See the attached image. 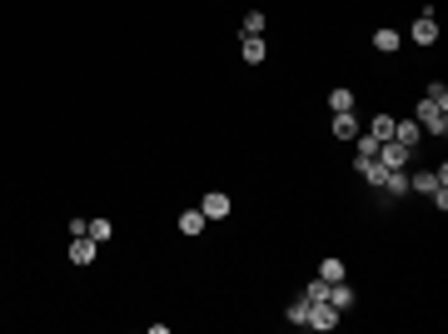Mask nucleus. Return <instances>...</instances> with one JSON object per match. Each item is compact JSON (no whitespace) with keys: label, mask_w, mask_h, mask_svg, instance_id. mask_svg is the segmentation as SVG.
<instances>
[{"label":"nucleus","mask_w":448,"mask_h":334,"mask_svg":"<svg viewBox=\"0 0 448 334\" xmlns=\"http://www.w3.org/2000/svg\"><path fill=\"white\" fill-rule=\"evenodd\" d=\"M414 120H418V130H423V135H448V110H443V105H434L429 95L418 100V110H414Z\"/></svg>","instance_id":"f257e3e1"},{"label":"nucleus","mask_w":448,"mask_h":334,"mask_svg":"<svg viewBox=\"0 0 448 334\" xmlns=\"http://www.w3.org/2000/svg\"><path fill=\"white\" fill-rule=\"evenodd\" d=\"M374 160L383 165V170H409V160H414V150H409V145H398V140H383Z\"/></svg>","instance_id":"f03ea898"},{"label":"nucleus","mask_w":448,"mask_h":334,"mask_svg":"<svg viewBox=\"0 0 448 334\" xmlns=\"http://www.w3.org/2000/svg\"><path fill=\"white\" fill-rule=\"evenodd\" d=\"M339 315H344V309H334L329 300H319V304H309L304 329H319V334H324V329H334V324H339Z\"/></svg>","instance_id":"7ed1b4c3"},{"label":"nucleus","mask_w":448,"mask_h":334,"mask_svg":"<svg viewBox=\"0 0 448 334\" xmlns=\"http://www.w3.org/2000/svg\"><path fill=\"white\" fill-rule=\"evenodd\" d=\"M409 35H414V45H438V15H434V10H423V15L414 20V30H409Z\"/></svg>","instance_id":"20e7f679"},{"label":"nucleus","mask_w":448,"mask_h":334,"mask_svg":"<svg viewBox=\"0 0 448 334\" xmlns=\"http://www.w3.org/2000/svg\"><path fill=\"white\" fill-rule=\"evenodd\" d=\"M95 249H100V244H95L90 235H70V264H90Z\"/></svg>","instance_id":"39448f33"},{"label":"nucleus","mask_w":448,"mask_h":334,"mask_svg":"<svg viewBox=\"0 0 448 334\" xmlns=\"http://www.w3.org/2000/svg\"><path fill=\"white\" fill-rule=\"evenodd\" d=\"M378 190L389 195V200H403V195H409V170H389V175H383V185H378Z\"/></svg>","instance_id":"423d86ee"},{"label":"nucleus","mask_w":448,"mask_h":334,"mask_svg":"<svg viewBox=\"0 0 448 334\" xmlns=\"http://www.w3.org/2000/svg\"><path fill=\"white\" fill-rule=\"evenodd\" d=\"M200 215H204V220H224V215H229V195H220V190L204 195V200H200Z\"/></svg>","instance_id":"0eeeda50"},{"label":"nucleus","mask_w":448,"mask_h":334,"mask_svg":"<svg viewBox=\"0 0 448 334\" xmlns=\"http://www.w3.org/2000/svg\"><path fill=\"white\" fill-rule=\"evenodd\" d=\"M394 140H398V145H409V150H414V145L423 140V130H418V120H394Z\"/></svg>","instance_id":"6e6552de"},{"label":"nucleus","mask_w":448,"mask_h":334,"mask_svg":"<svg viewBox=\"0 0 448 334\" xmlns=\"http://www.w3.org/2000/svg\"><path fill=\"white\" fill-rule=\"evenodd\" d=\"M359 135V115L344 110V115H334V140H354Z\"/></svg>","instance_id":"1a4fd4ad"},{"label":"nucleus","mask_w":448,"mask_h":334,"mask_svg":"<svg viewBox=\"0 0 448 334\" xmlns=\"http://www.w3.org/2000/svg\"><path fill=\"white\" fill-rule=\"evenodd\" d=\"M239 55L249 60V65H259V60H264V40H259V35H244V40H239Z\"/></svg>","instance_id":"9d476101"},{"label":"nucleus","mask_w":448,"mask_h":334,"mask_svg":"<svg viewBox=\"0 0 448 334\" xmlns=\"http://www.w3.org/2000/svg\"><path fill=\"white\" fill-rule=\"evenodd\" d=\"M329 110H334V115H344V110H354V90H349V85H339V90H329Z\"/></svg>","instance_id":"9b49d317"},{"label":"nucleus","mask_w":448,"mask_h":334,"mask_svg":"<svg viewBox=\"0 0 448 334\" xmlns=\"http://www.w3.org/2000/svg\"><path fill=\"white\" fill-rule=\"evenodd\" d=\"M329 304H334V309H349V304H354V289H349L344 280H334V284H329Z\"/></svg>","instance_id":"f8f14e48"},{"label":"nucleus","mask_w":448,"mask_h":334,"mask_svg":"<svg viewBox=\"0 0 448 334\" xmlns=\"http://www.w3.org/2000/svg\"><path fill=\"white\" fill-rule=\"evenodd\" d=\"M204 225H209V220H204L200 210H184V215H180V235H204Z\"/></svg>","instance_id":"ddd939ff"},{"label":"nucleus","mask_w":448,"mask_h":334,"mask_svg":"<svg viewBox=\"0 0 448 334\" xmlns=\"http://www.w3.org/2000/svg\"><path fill=\"white\" fill-rule=\"evenodd\" d=\"M374 50L394 55V50H398V30H389V25H383V30H374Z\"/></svg>","instance_id":"4468645a"},{"label":"nucleus","mask_w":448,"mask_h":334,"mask_svg":"<svg viewBox=\"0 0 448 334\" xmlns=\"http://www.w3.org/2000/svg\"><path fill=\"white\" fill-rule=\"evenodd\" d=\"M369 135L374 140H394V115H374L369 120Z\"/></svg>","instance_id":"2eb2a0df"},{"label":"nucleus","mask_w":448,"mask_h":334,"mask_svg":"<svg viewBox=\"0 0 448 334\" xmlns=\"http://www.w3.org/2000/svg\"><path fill=\"white\" fill-rule=\"evenodd\" d=\"M354 140H359V160H374V155H378V145H383V140H374L369 130H359ZM359 160H354V165H359Z\"/></svg>","instance_id":"dca6fc26"},{"label":"nucleus","mask_w":448,"mask_h":334,"mask_svg":"<svg viewBox=\"0 0 448 334\" xmlns=\"http://www.w3.org/2000/svg\"><path fill=\"white\" fill-rule=\"evenodd\" d=\"M434 185H438V180H434V170H414V175H409V190H418V195H429Z\"/></svg>","instance_id":"f3484780"},{"label":"nucleus","mask_w":448,"mask_h":334,"mask_svg":"<svg viewBox=\"0 0 448 334\" xmlns=\"http://www.w3.org/2000/svg\"><path fill=\"white\" fill-rule=\"evenodd\" d=\"M85 235L100 244V240H110V235H115V225H110V220H90V225H85Z\"/></svg>","instance_id":"a211bd4d"},{"label":"nucleus","mask_w":448,"mask_h":334,"mask_svg":"<svg viewBox=\"0 0 448 334\" xmlns=\"http://www.w3.org/2000/svg\"><path fill=\"white\" fill-rule=\"evenodd\" d=\"M284 320H289V324H304V320H309V300L299 295V300H294V304L284 309Z\"/></svg>","instance_id":"6ab92c4d"},{"label":"nucleus","mask_w":448,"mask_h":334,"mask_svg":"<svg viewBox=\"0 0 448 334\" xmlns=\"http://www.w3.org/2000/svg\"><path fill=\"white\" fill-rule=\"evenodd\" d=\"M304 300H309V304L329 300V280H309V284H304Z\"/></svg>","instance_id":"aec40b11"},{"label":"nucleus","mask_w":448,"mask_h":334,"mask_svg":"<svg viewBox=\"0 0 448 334\" xmlns=\"http://www.w3.org/2000/svg\"><path fill=\"white\" fill-rule=\"evenodd\" d=\"M319 280H344V260H324V264H319Z\"/></svg>","instance_id":"412c9836"},{"label":"nucleus","mask_w":448,"mask_h":334,"mask_svg":"<svg viewBox=\"0 0 448 334\" xmlns=\"http://www.w3.org/2000/svg\"><path fill=\"white\" fill-rule=\"evenodd\" d=\"M423 95H429L434 105H443V110H448V85H443V80H429V90H423Z\"/></svg>","instance_id":"4be33fe9"},{"label":"nucleus","mask_w":448,"mask_h":334,"mask_svg":"<svg viewBox=\"0 0 448 334\" xmlns=\"http://www.w3.org/2000/svg\"><path fill=\"white\" fill-rule=\"evenodd\" d=\"M244 35H264V10H249L244 15Z\"/></svg>","instance_id":"5701e85b"}]
</instances>
